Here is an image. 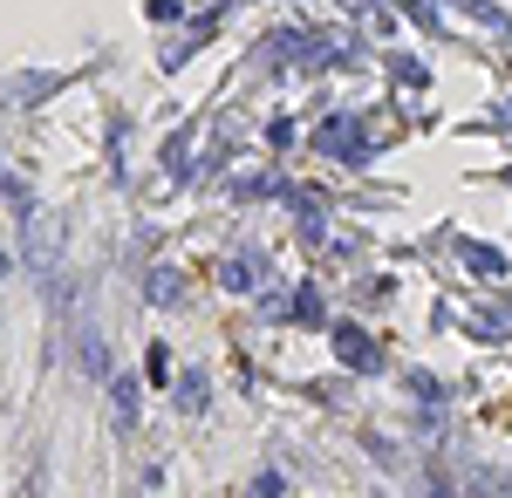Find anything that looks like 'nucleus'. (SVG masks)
Here are the masks:
<instances>
[{"mask_svg": "<svg viewBox=\"0 0 512 498\" xmlns=\"http://www.w3.org/2000/svg\"><path fill=\"white\" fill-rule=\"evenodd\" d=\"M205 396H212L205 369H185V376H178V410H185V417H198V410H205Z\"/></svg>", "mask_w": 512, "mask_h": 498, "instance_id": "7", "label": "nucleus"}, {"mask_svg": "<svg viewBox=\"0 0 512 498\" xmlns=\"http://www.w3.org/2000/svg\"><path fill=\"white\" fill-rule=\"evenodd\" d=\"M287 314H294V328H328V321H321V287H315V280L294 294V307H287Z\"/></svg>", "mask_w": 512, "mask_h": 498, "instance_id": "8", "label": "nucleus"}, {"mask_svg": "<svg viewBox=\"0 0 512 498\" xmlns=\"http://www.w3.org/2000/svg\"><path fill=\"white\" fill-rule=\"evenodd\" d=\"M315 151L335 157V164H369V137H362V123H355V116L335 110V116L315 130Z\"/></svg>", "mask_w": 512, "mask_h": 498, "instance_id": "1", "label": "nucleus"}, {"mask_svg": "<svg viewBox=\"0 0 512 498\" xmlns=\"http://www.w3.org/2000/svg\"><path fill=\"white\" fill-rule=\"evenodd\" d=\"M472 335H485V342H492V335H512V307H499V314H492V307H478Z\"/></svg>", "mask_w": 512, "mask_h": 498, "instance_id": "9", "label": "nucleus"}, {"mask_svg": "<svg viewBox=\"0 0 512 498\" xmlns=\"http://www.w3.org/2000/svg\"><path fill=\"white\" fill-rule=\"evenodd\" d=\"M328 342H335V355H342L349 369H369V362H376V342H369L355 321H335V328H328Z\"/></svg>", "mask_w": 512, "mask_h": 498, "instance_id": "3", "label": "nucleus"}, {"mask_svg": "<svg viewBox=\"0 0 512 498\" xmlns=\"http://www.w3.org/2000/svg\"><path fill=\"white\" fill-rule=\"evenodd\" d=\"M110 417H117V437L137 430V376H117L110 369Z\"/></svg>", "mask_w": 512, "mask_h": 498, "instance_id": "4", "label": "nucleus"}, {"mask_svg": "<svg viewBox=\"0 0 512 498\" xmlns=\"http://www.w3.org/2000/svg\"><path fill=\"white\" fill-rule=\"evenodd\" d=\"M260 280H267V260H260V253H239V260L219 267V287H233V294H253Z\"/></svg>", "mask_w": 512, "mask_h": 498, "instance_id": "5", "label": "nucleus"}, {"mask_svg": "<svg viewBox=\"0 0 512 498\" xmlns=\"http://www.w3.org/2000/svg\"><path fill=\"white\" fill-rule=\"evenodd\" d=\"M144 383H171V355H164V342H151V348H144Z\"/></svg>", "mask_w": 512, "mask_h": 498, "instance_id": "10", "label": "nucleus"}, {"mask_svg": "<svg viewBox=\"0 0 512 498\" xmlns=\"http://www.w3.org/2000/svg\"><path fill=\"white\" fill-rule=\"evenodd\" d=\"M21 226H28V267H55V253H62V226L41 212V205H21Z\"/></svg>", "mask_w": 512, "mask_h": 498, "instance_id": "2", "label": "nucleus"}, {"mask_svg": "<svg viewBox=\"0 0 512 498\" xmlns=\"http://www.w3.org/2000/svg\"><path fill=\"white\" fill-rule=\"evenodd\" d=\"M417 498H458V485H451V478H437V471H431V478H424V492H417Z\"/></svg>", "mask_w": 512, "mask_h": 498, "instance_id": "14", "label": "nucleus"}, {"mask_svg": "<svg viewBox=\"0 0 512 498\" xmlns=\"http://www.w3.org/2000/svg\"><path fill=\"white\" fill-rule=\"evenodd\" d=\"M144 14L151 21H178V0H144Z\"/></svg>", "mask_w": 512, "mask_h": 498, "instance_id": "15", "label": "nucleus"}, {"mask_svg": "<svg viewBox=\"0 0 512 498\" xmlns=\"http://www.w3.org/2000/svg\"><path fill=\"white\" fill-rule=\"evenodd\" d=\"M253 498H287V478H280V471H260V478H253Z\"/></svg>", "mask_w": 512, "mask_h": 498, "instance_id": "12", "label": "nucleus"}, {"mask_svg": "<svg viewBox=\"0 0 512 498\" xmlns=\"http://www.w3.org/2000/svg\"><path fill=\"white\" fill-rule=\"evenodd\" d=\"M21 498H41V471H28V485H21Z\"/></svg>", "mask_w": 512, "mask_h": 498, "instance_id": "16", "label": "nucleus"}, {"mask_svg": "<svg viewBox=\"0 0 512 498\" xmlns=\"http://www.w3.org/2000/svg\"><path fill=\"white\" fill-rule=\"evenodd\" d=\"M499 485H506L499 471H478V478H472V498H506V492H499Z\"/></svg>", "mask_w": 512, "mask_h": 498, "instance_id": "13", "label": "nucleus"}, {"mask_svg": "<svg viewBox=\"0 0 512 498\" xmlns=\"http://www.w3.org/2000/svg\"><path fill=\"white\" fill-rule=\"evenodd\" d=\"M458 260H465V273H478V280H499V273H506V253H499V246H478V239H458Z\"/></svg>", "mask_w": 512, "mask_h": 498, "instance_id": "6", "label": "nucleus"}, {"mask_svg": "<svg viewBox=\"0 0 512 498\" xmlns=\"http://www.w3.org/2000/svg\"><path fill=\"white\" fill-rule=\"evenodd\" d=\"M7 273H14V246H0V280H7Z\"/></svg>", "mask_w": 512, "mask_h": 498, "instance_id": "17", "label": "nucleus"}, {"mask_svg": "<svg viewBox=\"0 0 512 498\" xmlns=\"http://www.w3.org/2000/svg\"><path fill=\"white\" fill-rule=\"evenodd\" d=\"M178 294H185V280H178L171 267H158V273H151V301H178Z\"/></svg>", "mask_w": 512, "mask_h": 498, "instance_id": "11", "label": "nucleus"}]
</instances>
